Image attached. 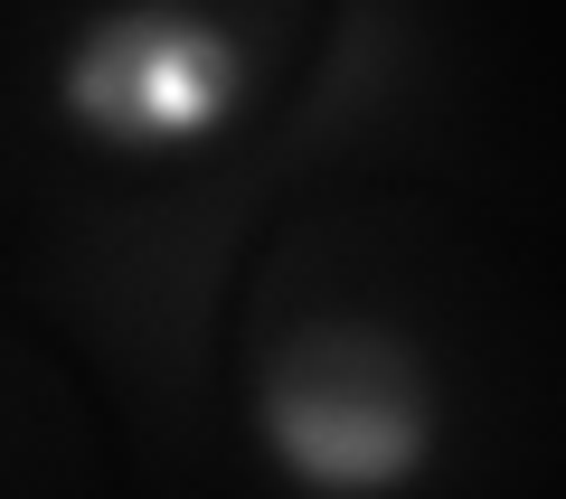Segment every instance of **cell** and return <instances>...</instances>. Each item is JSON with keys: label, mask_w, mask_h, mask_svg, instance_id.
I'll use <instances>...</instances> for the list:
<instances>
[{"label": "cell", "mask_w": 566, "mask_h": 499, "mask_svg": "<svg viewBox=\"0 0 566 499\" xmlns=\"http://www.w3.org/2000/svg\"><path fill=\"white\" fill-rule=\"evenodd\" d=\"M255 443L293 490H331V499L406 490L444 443V396L397 320L322 311L264 349Z\"/></svg>", "instance_id": "obj_1"}, {"label": "cell", "mask_w": 566, "mask_h": 499, "mask_svg": "<svg viewBox=\"0 0 566 499\" xmlns=\"http://www.w3.org/2000/svg\"><path fill=\"white\" fill-rule=\"evenodd\" d=\"M255 47L208 0H104L57 47V123L123 160L208 151L245 114Z\"/></svg>", "instance_id": "obj_2"}]
</instances>
